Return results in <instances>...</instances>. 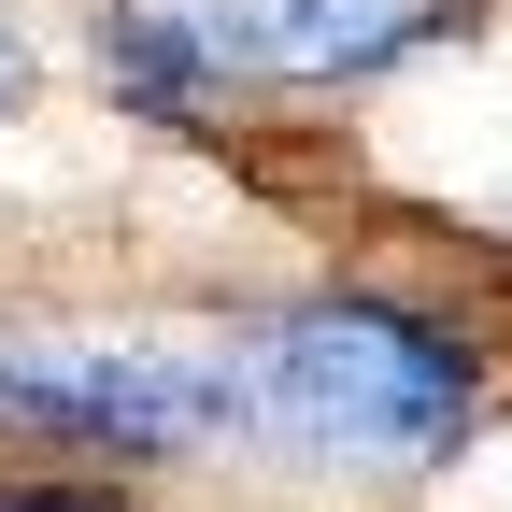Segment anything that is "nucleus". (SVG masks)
Segmentation results:
<instances>
[{
  "label": "nucleus",
  "mask_w": 512,
  "mask_h": 512,
  "mask_svg": "<svg viewBox=\"0 0 512 512\" xmlns=\"http://www.w3.org/2000/svg\"><path fill=\"white\" fill-rule=\"evenodd\" d=\"M157 15L228 100V86H370L427 57L470 0H157Z\"/></svg>",
  "instance_id": "7ed1b4c3"
},
{
  "label": "nucleus",
  "mask_w": 512,
  "mask_h": 512,
  "mask_svg": "<svg viewBox=\"0 0 512 512\" xmlns=\"http://www.w3.org/2000/svg\"><path fill=\"white\" fill-rule=\"evenodd\" d=\"M0 512H143V498L100 484V470H15V484H0Z\"/></svg>",
  "instance_id": "20e7f679"
},
{
  "label": "nucleus",
  "mask_w": 512,
  "mask_h": 512,
  "mask_svg": "<svg viewBox=\"0 0 512 512\" xmlns=\"http://www.w3.org/2000/svg\"><path fill=\"white\" fill-rule=\"evenodd\" d=\"M15 86H29V72H15V43H0V114H15Z\"/></svg>",
  "instance_id": "39448f33"
},
{
  "label": "nucleus",
  "mask_w": 512,
  "mask_h": 512,
  "mask_svg": "<svg viewBox=\"0 0 512 512\" xmlns=\"http://www.w3.org/2000/svg\"><path fill=\"white\" fill-rule=\"evenodd\" d=\"M470 427H484V342L427 299L313 285L228 328V441H256L313 484L399 498L427 470H456Z\"/></svg>",
  "instance_id": "f257e3e1"
},
{
  "label": "nucleus",
  "mask_w": 512,
  "mask_h": 512,
  "mask_svg": "<svg viewBox=\"0 0 512 512\" xmlns=\"http://www.w3.org/2000/svg\"><path fill=\"white\" fill-rule=\"evenodd\" d=\"M0 427L86 456H200L228 441V356L171 342H0Z\"/></svg>",
  "instance_id": "f03ea898"
}]
</instances>
